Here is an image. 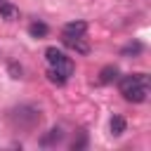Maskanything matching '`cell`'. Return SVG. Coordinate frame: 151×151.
Returning a JSON list of instances; mask_svg holds the SVG:
<instances>
[{
	"instance_id": "8992f818",
	"label": "cell",
	"mask_w": 151,
	"mask_h": 151,
	"mask_svg": "<svg viewBox=\"0 0 151 151\" xmlns=\"http://www.w3.org/2000/svg\"><path fill=\"white\" fill-rule=\"evenodd\" d=\"M61 40H64V45L73 47V50H76V52H80V54H87V52H90L87 42H83V35H80V38H61Z\"/></svg>"
},
{
	"instance_id": "9c48e42d",
	"label": "cell",
	"mask_w": 151,
	"mask_h": 151,
	"mask_svg": "<svg viewBox=\"0 0 151 151\" xmlns=\"http://www.w3.org/2000/svg\"><path fill=\"white\" fill-rule=\"evenodd\" d=\"M109 127H111V134H113V137H120V134L125 132V118H123V116H113L111 123H109Z\"/></svg>"
},
{
	"instance_id": "277c9868",
	"label": "cell",
	"mask_w": 151,
	"mask_h": 151,
	"mask_svg": "<svg viewBox=\"0 0 151 151\" xmlns=\"http://www.w3.org/2000/svg\"><path fill=\"white\" fill-rule=\"evenodd\" d=\"M127 101H134V104H142L146 101V94H149V85H139V87H130L125 92H120Z\"/></svg>"
},
{
	"instance_id": "7c38bea8",
	"label": "cell",
	"mask_w": 151,
	"mask_h": 151,
	"mask_svg": "<svg viewBox=\"0 0 151 151\" xmlns=\"http://www.w3.org/2000/svg\"><path fill=\"white\" fill-rule=\"evenodd\" d=\"M0 14L7 19V21H12V19H17V14H19V9L14 7V5H9V2H0Z\"/></svg>"
},
{
	"instance_id": "52a82bcc",
	"label": "cell",
	"mask_w": 151,
	"mask_h": 151,
	"mask_svg": "<svg viewBox=\"0 0 151 151\" xmlns=\"http://www.w3.org/2000/svg\"><path fill=\"white\" fill-rule=\"evenodd\" d=\"M45 59H47V64H50V66H54V64L64 61L66 57H64V52H61V50H57V47H47V50H45Z\"/></svg>"
},
{
	"instance_id": "7a4b0ae2",
	"label": "cell",
	"mask_w": 151,
	"mask_h": 151,
	"mask_svg": "<svg viewBox=\"0 0 151 151\" xmlns=\"http://www.w3.org/2000/svg\"><path fill=\"white\" fill-rule=\"evenodd\" d=\"M73 73V64H71V59L66 57L64 61H59V64H54V66H50V71H47V76H50V80L52 83H57V85H64L66 80H68V76Z\"/></svg>"
},
{
	"instance_id": "3957f363",
	"label": "cell",
	"mask_w": 151,
	"mask_h": 151,
	"mask_svg": "<svg viewBox=\"0 0 151 151\" xmlns=\"http://www.w3.org/2000/svg\"><path fill=\"white\" fill-rule=\"evenodd\" d=\"M139 85H149L146 73H134V76L120 78V92H125V90H130V87H139Z\"/></svg>"
},
{
	"instance_id": "30bf717a",
	"label": "cell",
	"mask_w": 151,
	"mask_h": 151,
	"mask_svg": "<svg viewBox=\"0 0 151 151\" xmlns=\"http://www.w3.org/2000/svg\"><path fill=\"white\" fill-rule=\"evenodd\" d=\"M47 24H42V21H33L31 26H28V33L33 35V38H45L47 35Z\"/></svg>"
},
{
	"instance_id": "ba28073f",
	"label": "cell",
	"mask_w": 151,
	"mask_h": 151,
	"mask_svg": "<svg viewBox=\"0 0 151 151\" xmlns=\"http://www.w3.org/2000/svg\"><path fill=\"white\" fill-rule=\"evenodd\" d=\"M116 78H118V68H116V66H104L101 73H99V83H104V85L113 83Z\"/></svg>"
},
{
	"instance_id": "5b68a950",
	"label": "cell",
	"mask_w": 151,
	"mask_h": 151,
	"mask_svg": "<svg viewBox=\"0 0 151 151\" xmlns=\"http://www.w3.org/2000/svg\"><path fill=\"white\" fill-rule=\"evenodd\" d=\"M85 31H87V24L85 21H71V24L64 26L61 38H80V35H85Z\"/></svg>"
},
{
	"instance_id": "4fadbf2b",
	"label": "cell",
	"mask_w": 151,
	"mask_h": 151,
	"mask_svg": "<svg viewBox=\"0 0 151 151\" xmlns=\"http://www.w3.org/2000/svg\"><path fill=\"white\" fill-rule=\"evenodd\" d=\"M139 52H142V42H130V45H125V47L120 50L123 57H127V54H139Z\"/></svg>"
},
{
	"instance_id": "5bb4252c",
	"label": "cell",
	"mask_w": 151,
	"mask_h": 151,
	"mask_svg": "<svg viewBox=\"0 0 151 151\" xmlns=\"http://www.w3.org/2000/svg\"><path fill=\"white\" fill-rule=\"evenodd\" d=\"M7 68H9L12 78H21V73H24V71H21V66H17L14 61H9V66H7Z\"/></svg>"
},
{
	"instance_id": "8fae6325",
	"label": "cell",
	"mask_w": 151,
	"mask_h": 151,
	"mask_svg": "<svg viewBox=\"0 0 151 151\" xmlns=\"http://www.w3.org/2000/svg\"><path fill=\"white\" fill-rule=\"evenodd\" d=\"M61 137H64V132H61L59 127H54V130H50V134H45V137L40 139V144H42V146H50V144H54V142H61Z\"/></svg>"
},
{
	"instance_id": "6da1fadb",
	"label": "cell",
	"mask_w": 151,
	"mask_h": 151,
	"mask_svg": "<svg viewBox=\"0 0 151 151\" xmlns=\"http://www.w3.org/2000/svg\"><path fill=\"white\" fill-rule=\"evenodd\" d=\"M9 118L19 127H33V125L40 123V111L35 106H19V109H14L9 113Z\"/></svg>"
}]
</instances>
